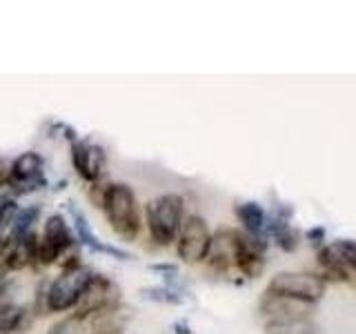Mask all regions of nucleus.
I'll return each instance as SVG.
<instances>
[{"label": "nucleus", "mask_w": 356, "mask_h": 334, "mask_svg": "<svg viewBox=\"0 0 356 334\" xmlns=\"http://www.w3.org/2000/svg\"><path fill=\"white\" fill-rule=\"evenodd\" d=\"M92 274L94 272L83 265L81 256H70L67 261H63V270L58 276L51 278L49 283H40L31 308L38 315H70L76 310Z\"/></svg>", "instance_id": "1"}, {"label": "nucleus", "mask_w": 356, "mask_h": 334, "mask_svg": "<svg viewBox=\"0 0 356 334\" xmlns=\"http://www.w3.org/2000/svg\"><path fill=\"white\" fill-rule=\"evenodd\" d=\"M100 209L109 223L111 232L120 241L134 243L140 237L143 221L136 192L127 183H105L103 198H100Z\"/></svg>", "instance_id": "2"}, {"label": "nucleus", "mask_w": 356, "mask_h": 334, "mask_svg": "<svg viewBox=\"0 0 356 334\" xmlns=\"http://www.w3.org/2000/svg\"><path fill=\"white\" fill-rule=\"evenodd\" d=\"M185 221V200L181 194H161L145 205V223L154 245L170 248L176 243L178 232Z\"/></svg>", "instance_id": "3"}, {"label": "nucleus", "mask_w": 356, "mask_h": 334, "mask_svg": "<svg viewBox=\"0 0 356 334\" xmlns=\"http://www.w3.org/2000/svg\"><path fill=\"white\" fill-rule=\"evenodd\" d=\"M118 303H120V287L109 276L94 272L89 276L74 315L87 323L92 319L114 315V312H118Z\"/></svg>", "instance_id": "4"}, {"label": "nucleus", "mask_w": 356, "mask_h": 334, "mask_svg": "<svg viewBox=\"0 0 356 334\" xmlns=\"http://www.w3.org/2000/svg\"><path fill=\"white\" fill-rule=\"evenodd\" d=\"M5 187L14 198L49 187L47 174H44V156L38 152L18 154L5 174Z\"/></svg>", "instance_id": "5"}, {"label": "nucleus", "mask_w": 356, "mask_h": 334, "mask_svg": "<svg viewBox=\"0 0 356 334\" xmlns=\"http://www.w3.org/2000/svg\"><path fill=\"white\" fill-rule=\"evenodd\" d=\"M76 245V234L65 214H49L42 223V232L38 234L40 267H49L60 263L65 256H74Z\"/></svg>", "instance_id": "6"}, {"label": "nucleus", "mask_w": 356, "mask_h": 334, "mask_svg": "<svg viewBox=\"0 0 356 334\" xmlns=\"http://www.w3.org/2000/svg\"><path fill=\"white\" fill-rule=\"evenodd\" d=\"M267 292L316 303L325 294V278L312 272H281L270 281Z\"/></svg>", "instance_id": "7"}, {"label": "nucleus", "mask_w": 356, "mask_h": 334, "mask_svg": "<svg viewBox=\"0 0 356 334\" xmlns=\"http://www.w3.org/2000/svg\"><path fill=\"white\" fill-rule=\"evenodd\" d=\"M209 245H211V230L207 225V221L198 214L185 216L181 232H178V239H176L178 259L189 265L203 263L207 259Z\"/></svg>", "instance_id": "8"}, {"label": "nucleus", "mask_w": 356, "mask_h": 334, "mask_svg": "<svg viewBox=\"0 0 356 334\" xmlns=\"http://www.w3.org/2000/svg\"><path fill=\"white\" fill-rule=\"evenodd\" d=\"M70 156H72V167L81 181L89 185L103 181L107 170V154L98 143L89 138H78L74 145H70Z\"/></svg>", "instance_id": "9"}, {"label": "nucleus", "mask_w": 356, "mask_h": 334, "mask_svg": "<svg viewBox=\"0 0 356 334\" xmlns=\"http://www.w3.org/2000/svg\"><path fill=\"white\" fill-rule=\"evenodd\" d=\"M314 303L305 301L278 296L265 289L261 299V315L265 317V323H283V321H296V319H312Z\"/></svg>", "instance_id": "10"}, {"label": "nucleus", "mask_w": 356, "mask_h": 334, "mask_svg": "<svg viewBox=\"0 0 356 334\" xmlns=\"http://www.w3.org/2000/svg\"><path fill=\"white\" fill-rule=\"evenodd\" d=\"M70 214H72V223H74V234H76V241L78 245H83V248H87L89 252L94 254H105V256H111V259L116 261H131L134 256L131 252L118 248V245H111V243H103L96 239V234L92 232V228H89V221L87 216L83 214L81 209H78L74 203H70Z\"/></svg>", "instance_id": "11"}, {"label": "nucleus", "mask_w": 356, "mask_h": 334, "mask_svg": "<svg viewBox=\"0 0 356 334\" xmlns=\"http://www.w3.org/2000/svg\"><path fill=\"white\" fill-rule=\"evenodd\" d=\"M241 232L222 228L211 234V245L207 252V265L216 272H227L236 263V250H238Z\"/></svg>", "instance_id": "12"}, {"label": "nucleus", "mask_w": 356, "mask_h": 334, "mask_svg": "<svg viewBox=\"0 0 356 334\" xmlns=\"http://www.w3.org/2000/svg\"><path fill=\"white\" fill-rule=\"evenodd\" d=\"M265 250H267V241L259 237H250V234L241 232V241H238V250H236V265L243 276L256 278L261 276L265 270Z\"/></svg>", "instance_id": "13"}, {"label": "nucleus", "mask_w": 356, "mask_h": 334, "mask_svg": "<svg viewBox=\"0 0 356 334\" xmlns=\"http://www.w3.org/2000/svg\"><path fill=\"white\" fill-rule=\"evenodd\" d=\"M234 212H236V218L243 223L245 234L265 239L267 214H265V209L259 203H254V200H248V203H238Z\"/></svg>", "instance_id": "14"}, {"label": "nucleus", "mask_w": 356, "mask_h": 334, "mask_svg": "<svg viewBox=\"0 0 356 334\" xmlns=\"http://www.w3.org/2000/svg\"><path fill=\"white\" fill-rule=\"evenodd\" d=\"M42 214V205L40 203H33L27 207H18L14 221H11V228L7 239L9 241H18V239H25L29 237L31 232H36V223Z\"/></svg>", "instance_id": "15"}, {"label": "nucleus", "mask_w": 356, "mask_h": 334, "mask_svg": "<svg viewBox=\"0 0 356 334\" xmlns=\"http://www.w3.org/2000/svg\"><path fill=\"white\" fill-rule=\"evenodd\" d=\"M318 265L325 270V274L337 278V281H350V270L345 267V263L334 245H325V248L318 252Z\"/></svg>", "instance_id": "16"}, {"label": "nucleus", "mask_w": 356, "mask_h": 334, "mask_svg": "<svg viewBox=\"0 0 356 334\" xmlns=\"http://www.w3.org/2000/svg\"><path fill=\"white\" fill-rule=\"evenodd\" d=\"M265 330L267 334H314V323H312V319L265 323Z\"/></svg>", "instance_id": "17"}, {"label": "nucleus", "mask_w": 356, "mask_h": 334, "mask_svg": "<svg viewBox=\"0 0 356 334\" xmlns=\"http://www.w3.org/2000/svg\"><path fill=\"white\" fill-rule=\"evenodd\" d=\"M16 212H18V200L9 192L0 194V239H7L11 221H14Z\"/></svg>", "instance_id": "18"}, {"label": "nucleus", "mask_w": 356, "mask_h": 334, "mask_svg": "<svg viewBox=\"0 0 356 334\" xmlns=\"http://www.w3.org/2000/svg\"><path fill=\"white\" fill-rule=\"evenodd\" d=\"M143 299L156 301V303H172L178 305L183 301L181 292L174 285H161V287H145L143 289Z\"/></svg>", "instance_id": "19"}, {"label": "nucleus", "mask_w": 356, "mask_h": 334, "mask_svg": "<svg viewBox=\"0 0 356 334\" xmlns=\"http://www.w3.org/2000/svg\"><path fill=\"white\" fill-rule=\"evenodd\" d=\"M85 326L87 323L83 319H78L74 312H70V315H63L56 321L47 334H85Z\"/></svg>", "instance_id": "20"}, {"label": "nucleus", "mask_w": 356, "mask_h": 334, "mask_svg": "<svg viewBox=\"0 0 356 334\" xmlns=\"http://www.w3.org/2000/svg\"><path fill=\"white\" fill-rule=\"evenodd\" d=\"M47 136L49 138H60V141H67L70 145H74L78 138V132L72 127V125H67V122L63 120H56V122H49V127H47Z\"/></svg>", "instance_id": "21"}, {"label": "nucleus", "mask_w": 356, "mask_h": 334, "mask_svg": "<svg viewBox=\"0 0 356 334\" xmlns=\"http://www.w3.org/2000/svg\"><path fill=\"white\" fill-rule=\"evenodd\" d=\"M334 248H337L339 256L343 259L345 267L352 272H356V241H350V239H343V241H337L332 243Z\"/></svg>", "instance_id": "22"}, {"label": "nucleus", "mask_w": 356, "mask_h": 334, "mask_svg": "<svg viewBox=\"0 0 356 334\" xmlns=\"http://www.w3.org/2000/svg\"><path fill=\"white\" fill-rule=\"evenodd\" d=\"M114 317H116V312H114V315L96 319V326H94L92 334H122V326Z\"/></svg>", "instance_id": "23"}, {"label": "nucleus", "mask_w": 356, "mask_h": 334, "mask_svg": "<svg viewBox=\"0 0 356 334\" xmlns=\"http://www.w3.org/2000/svg\"><path fill=\"white\" fill-rule=\"evenodd\" d=\"M149 270L152 272H161L165 278H174L176 272H178L174 263H154V265H149Z\"/></svg>", "instance_id": "24"}, {"label": "nucleus", "mask_w": 356, "mask_h": 334, "mask_svg": "<svg viewBox=\"0 0 356 334\" xmlns=\"http://www.w3.org/2000/svg\"><path fill=\"white\" fill-rule=\"evenodd\" d=\"M305 239H307L309 243H318V241H323V239H325V228L316 225V228L307 230V232H305Z\"/></svg>", "instance_id": "25"}, {"label": "nucleus", "mask_w": 356, "mask_h": 334, "mask_svg": "<svg viewBox=\"0 0 356 334\" xmlns=\"http://www.w3.org/2000/svg\"><path fill=\"white\" fill-rule=\"evenodd\" d=\"M5 250H7V239H0V263H3Z\"/></svg>", "instance_id": "26"}, {"label": "nucleus", "mask_w": 356, "mask_h": 334, "mask_svg": "<svg viewBox=\"0 0 356 334\" xmlns=\"http://www.w3.org/2000/svg\"><path fill=\"white\" fill-rule=\"evenodd\" d=\"M5 185V172H3V167H0V187Z\"/></svg>", "instance_id": "27"}]
</instances>
